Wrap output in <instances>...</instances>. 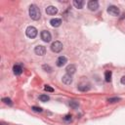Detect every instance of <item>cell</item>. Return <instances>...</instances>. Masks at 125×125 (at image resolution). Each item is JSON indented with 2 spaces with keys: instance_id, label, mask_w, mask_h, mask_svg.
<instances>
[{
  "instance_id": "cell-10",
  "label": "cell",
  "mask_w": 125,
  "mask_h": 125,
  "mask_svg": "<svg viewBox=\"0 0 125 125\" xmlns=\"http://www.w3.org/2000/svg\"><path fill=\"white\" fill-rule=\"evenodd\" d=\"M62 82H63L64 84L68 85V84H70V83L72 82V77H71V75H70V74L66 73L65 75H63V76H62Z\"/></svg>"
},
{
  "instance_id": "cell-11",
  "label": "cell",
  "mask_w": 125,
  "mask_h": 125,
  "mask_svg": "<svg viewBox=\"0 0 125 125\" xmlns=\"http://www.w3.org/2000/svg\"><path fill=\"white\" fill-rule=\"evenodd\" d=\"M13 72H14L15 75H20V74H21V72H22L21 66L20 64H15V65L13 66Z\"/></svg>"
},
{
  "instance_id": "cell-19",
  "label": "cell",
  "mask_w": 125,
  "mask_h": 125,
  "mask_svg": "<svg viewBox=\"0 0 125 125\" xmlns=\"http://www.w3.org/2000/svg\"><path fill=\"white\" fill-rule=\"evenodd\" d=\"M119 101H121V99L120 98H109V99H107V102L109 103V104H112V103H117V102H119Z\"/></svg>"
},
{
  "instance_id": "cell-2",
  "label": "cell",
  "mask_w": 125,
  "mask_h": 125,
  "mask_svg": "<svg viewBox=\"0 0 125 125\" xmlns=\"http://www.w3.org/2000/svg\"><path fill=\"white\" fill-rule=\"evenodd\" d=\"M25 34L27 37L29 38H35L36 35H37V29L34 27V26H28L26 29H25Z\"/></svg>"
},
{
  "instance_id": "cell-1",
  "label": "cell",
  "mask_w": 125,
  "mask_h": 125,
  "mask_svg": "<svg viewBox=\"0 0 125 125\" xmlns=\"http://www.w3.org/2000/svg\"><path fill=\"white\" fill-rule=\"evenodd\" d=\"M29 16H30V18H31L33 21H38V20L40 19L41 13H40L39 8H38L36 5L32 4V5L29 6Z\"/></svg>"
},
{
  "instance_id": "cell-12",
  "label": "cell",
  "mask_w": 125,
  "mask_h": 125,
  "mask_svg": "<svg viewBox=\"0 0 125 125\" xmlns=\"http://www.w3.org/2000/svg\"><path fill=\"white\" fill-rule=\"evenodd\" d=\"M50 23H51V25L52 26H54V27H58V26H60L61 25V23H62V20L61 19H52L51 21H50Z\"/></svg>"
},
{
  "instance_id": "cell-13",
  "label": "cell",
  "mask_w": 125,
  "mask_h": 125,
  "mask_svg": "<svg viewBox=\"0 0 125 125\" xmlns=\"http://www.w3.org/2000/svg\"><path fill=\"white\" fill-rule=\"evenodd\" d=\"M65 70H66V72L68 73V74H73L75 71H76V67H75V65L74 64H69V65H67L66 66V68H65Z\"/></svg>"
},
{
  "instance_id": "cell-5",
  "label": "cell",
  "mask_w": 125,
  "mask_h": 125,
  "mask_svg": "<svg viewBox=\"0 0 125 125\" xmlns=\"http://www.w3.org/2000/svg\"><path fill=\"white\" fill-rule=\"evenodd\" d=\"M107 13H108L109 15H111V16L116 17V16L119 15L120 11H119V9H118L116 6H109V7L107 8Z\"/></svg>"
},
{
  "instance_id": "cell-26",
  "label": "cell",
  "mask_w": 125,
  "mask_h": 125,
  "mask_svg": "<svg viewBox=\"0 0 125 125\" xmlns=\"http://www.w3.org/2000/svg\"><path fill=\"white\" fill-rule=\"evenodd\" d=\"M0 125H8V124H6V123H4V122H1Z\"/></svg>"
},
{
  "instance_id": "cell-8",
  "label": "cell",
  "mask_w": 125,
  "mask_h": 125,
  "mask_svg": "<svg viewBox=\"0 0 125 125\" xmlns=\"http://www.w3.org/2000/svg\"><path fill=\"white\" fill-rule=\"evenodd\" d=\"M66 62H67L66 58L63 57V56H61V57L58 58V60H57V62H56V64H57V66L61 67V66H62V65H64V64L66 63Z\"/></svg>"
},
{
  "instance_id": "cell-7",
  "label": "cell",
  "mask_w": 125,
  "mask_h": 125,
  "mask_svg": "<svg viewBox=\"0 0 125 125\" xmlns=\"http://www.w3.org/2000/svg\"><path fill=\"white\" fill-rule=\"evenodd\" d=\"M88 8L91 11H96L99 8V2L96 0H91L88 2Z\"/></svg>"
},
{
  "instance_id": "cell-17",
  "label": "cell",
  "mask_w": 125,
  "mask_h": 125,
  "mask_svg": "<svg viewBox=\"0 0 125 125\" xmlns=\"http://www.w3.org/2000/svg\"><path fill=\"white\" fill-rule=\"evenodd\" d=\"M39 100H40L41 102H44V103H45V102H48V101L50 100V98H49V96L43 94V95H40V96H39Z\"/></svg>"
},
{
  "instance_id": "cell-4",
  "label": "cell",
  "mask_w": 125,
  "mask_h": 125,
  "mask_svg": "<svg viewBox=\"0 0 125 125\" xmlns=\"http://www.w3.org/2000/svg\"><path fill=\"white\" fill-rule=\"evenodd\" d=\"M40 36H41V39H42L44 42H50L51 39H52L51 33H50L49 31H47V30H43V31L41 32Z\"/></svg>"
},
{
  "instance_id": "cell-14",
  "label": "cell",
  "mask_w": 125,
  "mask_h": 125,
  "mask_svg": "<svg viewBox=\"0 0 125 125\" xmlns=\"http://www.w3.org/2000/svg\"><path fill=\"white\" fill-rule=\"evenodd\" d=\"M73 5L77 9H82L83 5H84V1H82V0H74L73 1Z\"/></svg>"
},
{
  "instance_id": "cell-24",
  "label": "cell",
  "mask_w": 125,
  "mask_h": 125,
  "mask_svg": "<svg viewBox=\"0 0 125 125\" xmlns=\"http://www.w3.org/2000/svg\"><path fill=\"white\" fill-rule=\"evenodd\" d=\"M32 109L36 112H41L42 111V108L41 107H38V106H32Z\"/></svg>"
},
{
  "instance_id": "cell-22",
  "label": "cell",
  "mask_w": 125,
  "mask_h": 125,
  "mask_svg": "<svg viewBox=\"0 0 125 125\" xmlns=\"http://www.w3.org/2000/svg\"><path fill=\"white\" fill-rule=\"evenodd\" d=\"M43 69H45V71H48V72H51V70H52V68L49 65H46V64L43 65Z\"/></svg>"
},
{
  "instance_id": "cell-18",
  "label": "cell",
  "mask_w": 125,
  "mask_h": 125,
  "mask_svg": "<svg viewBox=\"0 0 125 125\" xmlns=\"http://www.w3.org/2000/svg\"><path fill=\"white\" fill-rule=\"evenodd\" d=\"M69 105H70L72 108H77V107L79 106V103L76 102V101H71V102H69Z\"/></svg>"
},
{
  "instance_id": "cell-23",
  "label": "cell",
  "mask_w": 125,
  "mask_h": 125,
  "mask_svg": "<svg viewBox=\"0 0 125 125\" xmlns=\"http://www.w3.org/2000/svg\"><path fill=\"white\" fill-rule=\"evenodd\" d=\"M44 89H45V91H48V92H54V89L51 88V87L48 86V85H46V86L44 87Z\"/></svg>"
},
{
  "instance_id": "cell-3",
  "label": "cell",
  "mask_w": 125,
  "mask_h": 125,
  "mask_svg": "<svg viewBox=\"0 0 125 125\" xmlns=\"http://www.w3.org/2000/svg\"><path fill=\"white\" fill-rule=\"evenodd\" d=\"M51 50L55 53H60L62 50V43L60 41H55L51 45Z\"/></svg>"
},
{
  "instance_id": "cell-25",
  "label": "cell",
  "mask_w": 125,
  "mask_h": 125,
  "mask_svg": "<svg viewBox=\"0 0 125 125\" xmlns=\"http://www.w3.org/2000/svg\"><path fill=\"white\" fill-rule=\"evenodd\" d=\"M120 81H121V83H122L123 85H125V76H123V77L121 78V80H120Z\"/></svg>"
},
{
  "instance_id": "cell-15",
  "label": "cell",
  "mask_w": 125,
  "mask_h": 125,
  "mask_svg": "<svg viewBox=\"0 0 125 125\" xmlns=\"http://www.w3.org/2000/svg\"><path fill=\"white\" fill-rule=\"evenodd\" d=\"M104 79L106 82H109L111 80V71L110 70H107L104 72Z\"/></svg>"
},
{
  "instance_id": "cell-16",
  "label": "cell",
  "mask_w": 125,
  "mask_h": 125,
  "mask_svg": "<svg viewBox=\"0 0 125 125\" xmlns=\"http://www.w3.org/2000/svg\"><path fill=\"white\" fill-rule=\"evenodd\" d=\"M90 89V86L89 85H79L78 86V90L79 91H82V92H85V91H88Z\"/></svg>"
},
{
  "instance_id": "cell-20",
  "label": "cell",
  "mask_w": 125,
  "mask_h": 125,
  "mask_svg": "<svg viewBox=\"0 0 125 125\" xmlns=\"http://www.w3.org/2000/svg\"><path fill=\"white\" fill-rule=\"evenodd\" d=\"M2 102H3L4 104H9V105H12V104H13L12 100H11L10 98H3V99H2Z\"/></svg>"
},
{
  "instance_id": "cell-21",
  "label": "cell",
  "mask_w": 125,
  "mask_h": 125,
  "mask_svg": "<svg viewBox=\"0 0 125 125\" xmlns=\"http://www.w3.org/2000/svg\"><path fill=\"white\" fill-rule=\"evenodd\" d=\"M71 119H72V116H71L70 114H66V115L63 117V120H64V121H67V122L71 121Z\"/></svg>"
},
{
  "instance_id": "cell-9",
  "label": "cell",
  "mask_w": 125,
  "mask_h": 125,
  "mask_svg": "<svg viewBox=\"0 0 125 125\" xmlns=\"http://www.w3.org/2000/svg\"><path fill=\"white\" fill-rule=\"evenodd\" d=\"M46 13L48 15H50V16H53V15H56L58 13V9L56 7H54V6H48L46 8Z\"/></svg>"
},
{
  "instance_id": "cell-6",
  "label": "cell",
  "mask_w": 125,
  "mask_h": 125,
  "mask_svg": "<svg viewBox=\"0 0 125 125\" xmlns=\"http://www.w3.org/2000/svg\"><path fill=\"white\" fill-rule=\"evenodd\" d=\"M34 52H35V54L38 55V56H44L45 53H46V48H45L44 46H42V45H38V46L35 47Z\"/></svg>"
}]
</instances>
